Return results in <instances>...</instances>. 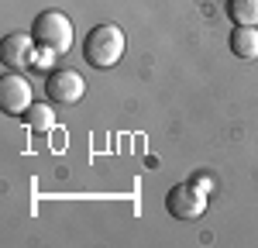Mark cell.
Instances as JSON below:
<instances>
[{
  "instance_id": "9",
  "label": "cell",
  "mask_w": 258,
  "mask_h": 248,
  "mask_svg": "<svg viewBox=\"0 0 258 248\" xmlns=\"http://www.w3.org/2000/svg\"><path fill=\"white\" fill-rule=\"evenodd\" d=\"M227 18L234 24H255L258 28V0H227Z\"/></svg>"
},
{
  "instance_id": "7",
  "label": "cell",
  "mask_w": 258,
  "mask_h": 248,
  "mask_svg": "<svg viewBox=\"0 0 258 248\" xmlns=\"http://www.w3.org/2000/svg\"><path fill=\"white\" fill-rule=\"evenodd\" d=\"M227 45L238 59H258V28L255 24H234Z\"/></svg>"
},
{
  "instance_id": "5",
  "label": "cell",
  "mask_w": 258,
  "mask_h": 248,
  "mask_svg": "<svg viewBox=\"0 0 258 248\" xmlns=\"http://www.w3.org/2000/svg\"><path fill=\"white\" fill-rule=\"evenodd\" d=\"M35 100V93H31V83L24 80L21 73H7L4 80H0V107H4V114H11V117H21L28 107Z\"/></svg>"
},
{
  "instance_id": "10",
  "label": "cell",
  "mask_w": 258,
  "mask_h": 248,
  "mask_svg": "<svg viewBox=\"0 0 258 248\" xmlns=\"http://www.w3.org/2000/svg\"><path fill=\"white\" fill-rule=\"evenodd\" d=\"M197 183H200V190H207V193H210V190H214V183H210V176H200Z\"/></svg>"
},
{
  "instance_id": "3",
  "label": "cell",
  "mask_w": 258,
  "mask_h": 248,
  "mask_svg": "<svg viewBox=\"0 0 258 248\" xmlns=\"http://www.w3.org/2000/svg\"><path fill=\"white\" fill-rule=\"evenodd\" d=\"M165 210L176 221H197V217H203V210H207V190H200L197 179L172 186L169 197H165Z\"/></svg>"
},
{
  "instance_id": "4",
  "label": "cell",
  "mask_w": 258,
  "mask_h": 248,
  "mask_svg": "<svg viewBox=\"0 0 258 248\" xmlns=\"http://www.w3.org/2000/svg\"><path fill=\"white\" fill-rule=\"evenodd\" d=\"M45 93H48V100L73 107V103H80L86 97V80L76 69H52L48 80H45Z\"/></svg>"
},
{
  "instance_id": "1",
  "label": "cell",
  "mask_w": 258,
  "mask_h": 248,
  "mask_svg": "<svg viewBox=\"0 0 258 248\" xmlns=\"http://www.w3.org/2000/svg\"><path fill=\"white\" fill-rule=\"evenodd\" d=\"M124 48H127V38L117 24H97L86 31V41H83V59L93 69H114L120 59H124Z\"/></svg>"
},
{
  "instance_id": "2",
  "label": "cell",
  "mask_w": 258,
  "mask_h": 248,
  "mask_svg": "<svg viewBox=\"0 0 258 248\" xmlns=\"http://www.w3.org/2000/svg\"><path fill=\"white\" fill-rule=\"evenodd\" d=\"M31 35H35L41 52L66 55L73 48V21L66 18L62 11H41L35 18V24H31Z\"/></svg>"
},
{
  "instance_id": "8",
  "label": "cell",
  "mask_w": 258,
  "mask_h": 248,
  "mask_svg": "<svg viewBox=\"0 0 258 248\" xmlns=\"http://www.w3.org/2000/svg\"><path fill=\"white\" fill-rule=\"evenodd\" d=\"M24 128H31L35 135H48L55 128V107L52 103H31L24 114H21Z\"/></svg>"
},
{
  "instance_id": "6",
  "label": "cell",
  "mask_w": 258,
  "mask_h": 248,
  "mask_svg": "<svg viewBox=\"0 0 258 248\" xmlns=\"http://www.w3.org/2000/svg\"><path fill=\"white\" fill-rule=\"evenodd\" d=\"M38 62V41L35 35H7L4 38V66L7 69H14V73H24V69H31Z\"/></svg>"
}]
</instances>
